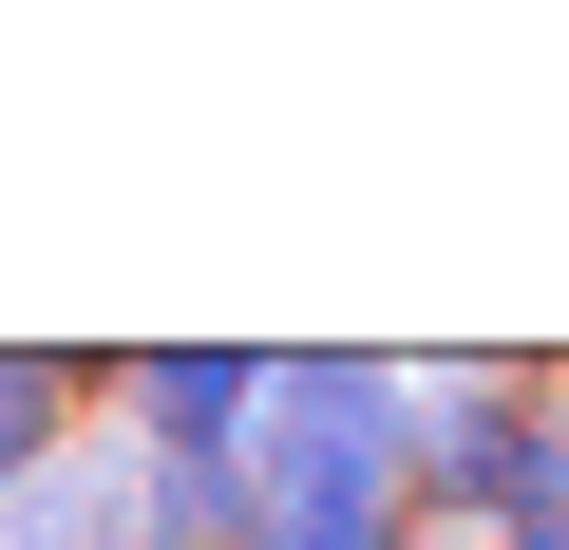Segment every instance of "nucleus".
<instances>
[{
    "label": "nucleus",
    "mask_w": 569,
    "mask_h": 550,
    "mask_svg": "<svg viewBox=\"0 0 569 550\" xmlns=\"http://www.w3.org/2000/svg\"><path fill=\"white\" fill-rule=\"evenodd\" d=\"M247 474H266V550H399L418 531V361H284Z\"/></svg>",
    "instance_id": "nucleus-1"
},
{
    "label": "nucleus",
    "mask_w": 569,
    "mask_h": 550,
    "mask_svg": "<svg viewBox=\"0 0 569 550\" xmlns=\"http://www.w3.org/2000/svg\"><path fill=\"white\" fill-rule=\"evenodd\" d=\"M77 456V361H39V342H0V512H20L39 474Z\"/></svg>",
    "instance_id": "nucleus-4"
},
{
    "label": "nucleus",
    "mask_w": 569,
    "mask_h": 550,
    "mask_svg": "<svg viewBox=\"0 0 569 550\" xmlns=\"http://www.w3.org/2000/svg\"><path fill=\"white\" fill-rule=\"evenodd\" d=\"M0 550H152V456L133 437H77L20 512H0Z\"/></svg>",
    "instance_id": "nucleus-3"
},
{
    "label": "nucleus",
    "mask_w": 569,
    "mask_h": 550,
    "mask_svg": "<svg viewBox=\"0 0 569 550\" xmlns=\"http://www.w3.org/2000/svg\"><path fill=\"white\" fill-rule=\"evenodd\" d=\"M418 512H456L493 550L531 512H569V399L531 361H418Z\"/></svg>",
    "instance_id": "nucleus-2"
},
{
    "label": "nucleus",
    "mask_w": 569,
    "mask_h": 550,
    "mask_svg": "<svg viewBox=\"0 0 569 550\" xmlns=\"http://www.w3.org/2000/svg\"><path fill=\"white\" fill-rule=\"evenodd\" d=\"M512 550H569V512H531V531H512Z\"/></svg>",
    "instance_id": "nucleus-5"
}]
</instances>
